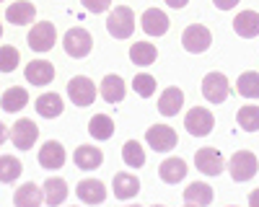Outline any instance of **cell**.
<instances>
[{
	"mask_svg": "<svg viewBox=\"0 0 259 207\" xmlns=\"http://www.w3.org/2000/svg\"><path fill=\"white\" fill-rule=\"evenodd\" d=\"M62 47H65V55L73 57V60H83V57H89L91 49H94V36L75 26L70 31H65V39H62Z\"/></svg>",
	"mask_w": 259,
	"mask_h": 207,
	"instance_id": "1",
	"label": "cell"
},
{
	"mask_svg": "<svg viewBox=\"0 0 259 207\" xmlns=\"http://www.w3.org/2000/svg\"><path fill=\"white\" fill-rule=\"evenodd\" d=\"M106 31H109L114 39L133 36V31H135V13H133V8H127V6L114 8L109 13V18H106Z\"/></svg>",
	"mask_w": 259,
	"mask_h": 207,
	"instance_id": "2",
	"label": "cell"
},
{
	"mask_svg": "<svg viewBox=\"0 0 259 207\" xmlns=\"http://www.w3.org/2000/svg\"><path fill=\"white\" fill-rule=\"evenodd\" d=\"M228 171H231V179H233V181H249V179H254L256 171H259V161H256L254 153L239 150V153L231 156Z\"/></svg>",
	"mask_w": 259,
	"mask_h": 207,
	"instance_id": "3",
	"label": "cell"
},
{
	"mask_svg": "<svg viewBox=\"0 0 259 207\" xmlns=\"http://www.w3.org/2000/svg\"><path fill=\"white\" fill-rule=\"evenodd\" d=\"M210 44H212V34H210V29L202 26V24H192V26H187V29L182 31V47H184L187 52H192V55L207 52Z\"/></svg>",
	"mask_w": 259,
	"mask_h": 207,
	"instance_id": "4",
	"label": "cell"
},
{
	"mask_svg": "<svg viewBox=\"0 0 259 207\" xmlns=\"http://www.w3.org/2000/svg\"><path fill=\"white\" fill-rule=\"evenodd\" d=\"M184 127H187V132L194 135V137H205V135H210L212 127H215V117H212V112L205 109V107H192L189 114L184 117Z\"/></svg>",
	"mask_w": 259,
	"mask_h": 207,
	"instance_id": "5",
	"label": "cell"
},
{
	"mask_svg": "<svg viewBox=\"0 0 259 207\" xmlns=\"http://www.w3.org/2000/svg\"><path fill=\"white\" fill-rule=\"evenodd\" d=\"M68 98L75 104V107H91V104L96 101V86L91 78L85 75H75L70 83H68Z\"/></svg>",
	"mask_w": 259,
	"mask_h": 207,
	"instance_id": "6",
	"label": "cell"
},
{
	"mask_svg": "<svg viewBox=\"0 0 259 207\" xmlns=\"http://www.w3.org/2000/svg\"><path fill=\"white\" fill-rule=\"evenodd\" d=\"M145 140H148V148H153L156 153H168V150H174L177 148V132L166 127V124H153V127H148L145 132Z\"/></svg>",
	"mask_w": 259,
	"mask_h": 207,
	"instance_id": "7",
	"label": "cell"
},
{
	"mask_svg": "<svg viewBox=\"0 0 259 207\" xmlns=\"http://www.w3.org/2000/svg\"><path fill=\"white\" fill-rule=\"evenodd\" d=\"M57 41V29L55 24H50V21H41V24H34L31 31H29V47L34 52H50L55 47Z\"/></svg>",
	"mask_w": 259,
	"mask_h": 207,
	"instance_id": "8",
	"label": "cell"
},
{
	"mask_svg": "<svg viewBox=\"0 0 259 207\" xmlns=\"http://www.w3.org/2000/svg\"><path fill=\"white\" fill-rule=\"evenodd\" d=\"M228 78L223 73H207L202 78V96L210 101V104H223L228 98Z\"/></svg>",
	"mask_w": 259,
	"mask_h": 207,
	"instance_id": "9",
	"label": "cell"
},
{
	"mask_svg": "<svg viewBox=\"0 0 259 207\" xmlns=\"http://www.w3.org/2000/svg\"><path fill=\"white\" fill-rule=\"evenodd\" d=\"M36 137H39V127H36L31 119H18L13 127H11V142H13V148L24 150V153L36 142Z\"/></svg>",
	"mask_w": 259,
	"mask_h": 207,
	"instance_id": "10",
	"label": "cell"
},
{
	"mask_svg": "<svg viewBox=\"0 0 259 207\" xmlns=\"http://www.w3.org/2000/svg\"><path fill=\"white\" fill-rule=\"evenodd\" d=\"M194 166H197V171H202L205 176H218L226 169V161H223L221 150H215V148H200L197 153H194Z\"/></svg>",
	"mask_w": 259,
	"mask_h": 207,
	"instance_id": "11",
	"label": "cell"
},
{
	"mask_svg": "<svg viewBox=\"0 0 259 207\" xmlns=\"http://www.w3.org/2000/svg\"><path fill=\"white\" fill-rule=\"evenodd\" d=\"M65 161H68V156H65V148L57 142V140H47L45 145L39 148V166L47 171H57L65 166Z\"/></svg>",
	"mask_w": 259,
	"mask_h": 207,
	"instance_id": "12",
	"label": "cell"
},
{
	"mask_svg": "<svg viewBox=\"0 0 259 207\" xmlns=\"http://www.w3.org/2000/svg\"><path fill=\"white\" fill-rule=\"evenodd\" d=\"M26 80L31 83V86H50V83L55 80V65L47 60H31L26 70H24Z\"/></svg>",
	"mask_w": 259,
	"mask_h": 207,
	"instance_id": "13",
	"label": "cell"
},
{
	"mask_svg": "<svg viewBox=\"0 0 259 207\" xmlns=\"http://www.w3.org/2000/svg\"><path fill=\"white\" fill-rule=\"evenodd\" d=\"M36 18V6L29 3V0H18V3H11L6 8V21L13 26H26V24H34Z\"/></svg>",
	"mask_w": 259,
	"mask_h": 207,
	"instance_id": "14",
	"label": "cell"
},
{
	"mask_svg": "<svg viewBox=\"0 0 259 207\" xmlns=\"http://www.w3.org/2000/svg\"><path fill=\"white\" fill-rule=\"evenodd\" d=\"M143 31L148 34V36H163L166 31H168V26H171V21H168V16L161 11V8H148L145 13H143Z\"/></svg>",
	"mask_w": 259,
	"mask_h": 207,
	"instance_id": "15",
	"label": "cell"
},
{
	"mask_svg": "<svg viewBox=\"0 0 259 207\" xmlns=\"http://www.w3.org/2000/svg\"><path fill=\"white\" fill-rule=\"evenodd\" d=\"M112 189H114V197L122 199V202H124V199H133V197H138V192H140V179H138L135 174H127V171L114 174Z\"/></svg>",
	"mask_w": 259,
	"mask_h": 207,
	"instance_id": "16",
	"label": "cell"
},
{
	"mask_svg": "<svg viewBox=\"0 0 259 207\" xmlns=\"http://www.w3.org/2000/svg\"><path fill=\"white\" fill-rule=\"evenodd\" d=\"M45 202V186H36L34 181H26L24 186H18L13 194L16 207H39Z\"/></svg>",
	"mask_w": 259,
	"mask_h": 207,
	"instance_id": "17",
	"label": "cell"
},
{
	"mask_svg": "<svg viewBox=\"0 0 259 207\" xmlns=\"http://www.w3.org/2000/svg\"><path fill=\"white\" fill-rule=\"evenodd\" d=\"M78 199L85 204H101L106 199V184L99 179H83L78 184Z\"/></svg>",
	"mask_w": 259,
	"mask_h": 207,
	"instance_id": "18",
	"label": "cell"
},
{
	"mask_svg": "<svg viewBox=\"0 0 259 207\" xmlns=\"http://www.w3.org/2000/svg\"><path fill=\"white\" fill-rule=\"evenodd\" d=\"M182 107H184V91L177 86H168L158 98V112L163 117H177L182 112Z\"/></svg>",
	"mask_w": 259,
	"mask_h": 207,
	"instance_id": "19",
	"label": "cell"
},
{
	"mask_svg": "<svg viewBox=\"0 0 259 207\" xmlns=\"http://www.w3.org/2000/svg\"><path fill=\"white\" fill-rule=\"evenodd\" d=\"M233 31L241 39H256L259 36V13L256 11H241L233 18Z\"/></svg>",
	"mask_w": 259,
	"mask_h": 207,
	"instance_id": "20",
	"label": "cell"
},
{
	"mask_svg": "<svg viewBox=\"0 0 259 207\" xmlns=\"http://www.w3.org/2000/svg\"><path fill=\"white\" fill-rule=\"evenodd\" d=\"M73 161L83 171H96L101 166V161H104V153L99 148H94V145H80V148H75V153H73Z\"/></svg>",
	"mask_w": 259,
	"mask_h": 207,
	"instance_id": "21",
	"label": "cell"
},
{
	"mask_svg": "<svg viewBox=\"0 0 259 207\" xmlns=\"http://www.w3.org/2000/svg\"><path fill=\"white\" fill-rule=\"evenodd\" d=\"M158 176H161V181H166V184H179V181H184V176H187V161H182V158H166V161L158 166Z\"/></svg>",
	"mask_w": 259,
	"mask_h": 207,
	"instance_id": "22",
	"label": "cell"
},
{
	"mask_svg": "<svg viewBox=\"0 0 259 207\" xmlns=\"http://www.w3.org/2000/svg\"><path fill=\"white\" fill-rule=\"evenodd\" d=\"M124 91H127V86H124V80L119 75H114V73L104 75V80H101V98L106 104H119L124 98Z\"/></svg>",
	"mask_w": 259,
	"mask_h": 207,
	"instance_id": "23",
	"label": "cell"
},
{
	"mask_svg": "<svg viewBox=\"0 0 259 207\" xmlns=\"http://www.w3.org/2000/svg\"><path fill=\"white\" fill-rule=\"evenodd\" d=\"M62 109H65V104H62L60 93H41L36 98V112L45 119H57L62 114Z\"/></svg>",
	"mask_w": 259,
	"mask_h": 207,
	"instance_id": "24",
	"label": "cell"
},
{
	"mask_svg": "<svg viewBox=\"0 0 259 207\" xmlns=\"http://www.w3.org/2000/svg\"><path fill=\"white\" fill-rule=\"evenodd\" d=\"M130 60H133V65H138V68L153 65V62L158 60V49H156V44H148V41H138V44L130 47Z\"/></svg>",
	"mask_w": 259,
	"mask_h": 207,
	"instance_id": "25",
	"label": "cell"
},
{
	"mask_svg": "<svg viewBox=\"0 0 259 207\" xmlns=\"http://www.w3.org/2000/svg\"><path fill=\"white\" fill-rule=\"evenodd\" d=\"M184 202L187 204H210L212 202V189L205 181H192L184 189Z\"/></svg>",
	"mask_w": 259,
	"mask_h": 207,
	"instance_id": "26",
	"label": "cell"
},
{
	"mask_svg": "<svg viewBox=\"0 0 259 207\" xmlns=\"http://www.w3.org/2000/svg\"><path fill=\"white\" fill-rule=\"evenodd\" d=\"M29 104V93H26V88H21V86H11L8 91H3V109L8 112V114H16V112H21Z\"/></svg>",
	"mask_w": 259,
	"mask_h": 207,
	"instance_id": "27",
	"label": "cell"
},
{
	"mask_svg": "<svg viewBox=\"0 0 259 207\" xmlns=\"http://www.w3.org/2000/svg\"><path fill=\"white\" fill-rule=\"evenodd\" d=\"M68 199V184L60 176H52L45 181V202L47 204H62Z\"/></svg>",
	"mask_w": 259,
	"mask_h": 207,
	"instance_id": "28",
	"label": "cell"
},
{
	"mask_svg": "<svg viewBox=\"0 0 259 207\" xmlns=\"http://www.w3.org/2000/svg\"><path fill=\"white\" fill-rule=\"evenodd\" d=\"M122 161L127 163V169H143L145 166V150L138 140H127L122 145Z\"/></svg>",
	"mask_w": 259,
	"mask_h": 207,
	"instance_id": "29",
	"label": "cell"
},
{
	"mask_svg": "<svg viewBox=\"0 0 259 207\" xmlns=\"http://www.w3.org/2000/svg\"><path fill=\"white\" fill-rule=\"evenodd\" d=\"M236 91H239V96L254 101L259 98V73L249 70V73H241L239 80H236Z\"/></svg>",
	"mask_w": 259,
	"mask_h": 207,
	"instance_id": "30",
	"label": "cell"
},
{
	"mask_svg": "<svg viewBox=\"0 0 259 207\" xmlns=\"http://www.w3.org/2000/svg\"><path fill=\"white\" fill-rule=\"evenodd\" d=\"M89 132H91L94 140H109L114 135V122L106 117V114H96L89 122Z\"/></svg>",
	"mask_w": 259,
	"mask_h": 207,
	"instance_id": "31",
	"label": "cell"
},
{
	"mask_svg": "<svg viewBox=\"0 0 259 207\" xmlns=\"http://www.w3.org/2000/svg\"><path fill=\"white\" fill-rule=\"evenodd\" d=\"M18 176H21V161L16 156H3L0 158V181L13 184Z\"/></svg>",
	"mask_w": 259,
	"mask_h": 207,
	"instance_id": "32",
	"label": "cell"
},
{
	"mask_svg": "<svg viewBox=\"0 0 259 207\" xmlns=\"http://www.w3.org/2000/svg\"><path fill=\"white\" fill-rule=\"evenodd\" d=\"M236 122H239V127L246 130V132H256L259 130V107H241L239 114H236Z\"/></svg>",
	"mask_w": 259,
	"mask_h": 207,
	"instance_id": "33",
	"label": "cell"
},
{
	"mask_svg": "<svg viewBox=\"0 0 259 207\" xmlns=\"http://www.w3.org/2000/svg\"><path fill=\"white\" fill-rule=\"evenodd\" d=\"M133 88L140 98H150L156 93V78L153 75H148V73H138L133 78Z\"/></svg>",
	"mask_w": 259,
	"mask_h": 207,
	"instance_id": "34",
	"label": "cell"
},
{
	"mask_svg": "<svg viewBox=\"0 0 259 207\" xmlns=\"http://www.w3.org/2000/svg\"><path fill=\"white\" fill-rule=\"evenodd\" d=\"M18 60H21L18 49L11 47V44H3V49H0V70H3V73H13L18 68Z\"/></svg>",
	"mask_w": 259,
	"mask_h": 207,
	"instance_id": "35",
	"label": "cell"
},
{
	"mask_svg": "<svg viewBox=\"0 0 259 207\" xmlns=\"http://www.w3.org/2000/svg\"><path fill=\"white\" fill-rule=\"evenodd\" d=\"M83 8L85 11H91V13H104L106 8L112 6V0H80Z\"/></svg>",
	"mask_w": 259,
	"mask_h": 207,
	"instance_id": "36",
	"label": "cell"
},
{
	"mask_svg": "<svg viewBox=\"0 0 259 207\" xmlns=\"http://www.w3.org/2000/svg\"><path fill=\"white\" fill-rule=\"evenodd\" d=\"M212 3H215V8H218V11H231V8L239 6L241 0H212Z\"/></svg>",
	"mask_w": 259,
	"mask_h": 207,
	"instance_id": "37",
	"label": "cell"
},
{
	"mask_svg": "<svg viewBox=\"0 0 259 207\" xmlns=\"http://www.w3.org/2000/svg\"><path fill=\"white\" fill-rule=\"evenodd\" d=\"M187 3H189V0H166V6H168V8H177V11L184 8Z\"/></svg>",
	"mask_w": 259,
	"mask_h": 207,
	"instance_id": "38",
	"label": "cell"
},
{
	"mask_svg": "<svg viewBox=\"0 0 259 207\" xmlns=\"http://www.w3.org/2000/svg\"><path fill=\"white\" fill-rule=\"evenodd\" d=\"M249 204H254V207H259V189H254V192L249 194Z\"/></svg>",
	"mask_w": 259,
	"mask_h": 207,
	"instance_id": "39",
	"label": "cell"
},
{
	"mask_svg": "<svg viewBox=\"0 0 259 207\" xmlns=\"http://www.w3.org/2000/svg\"><path fill=\"white\" fill-rule=\"evenodd\" d=\"M6 140H11V132L8 130H0V142H6Z\"/></svg>",
	"mask_w": 259,
	"mask_h": 207,
	"instance_id": "40",
	"label": "cell"
},
{
	"mask_svg": "<svg viewBox=\"0 0 259 207\" xmlns=\"http://www.w3.org/2000/svg\"><path fill=\"white\" fill-rule=\"evenodd\" d=\"M0 3H3V0H0Z\"/></svg>",
	"mask_w": 259,
	"mask_h": 207,
	"instance_id": "41",
	"label": "cell"
}]
</instances>
